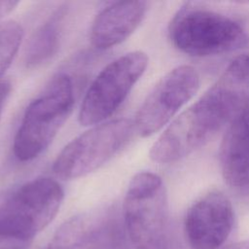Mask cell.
<instances>
[{"instance_id":"cell-1","label":"cell","mask_w":249,"mask_h":249,"mask_svg":"<svg viewBox=\"0 0 249 249\" xmlns=\"http://www.w3.org/2000/svg\"><path fill=\"white\" fill-rule=\"evenodd\" d=\"M249 54L235 56L194 104L182 112L150 150L158 163H171L189 156L211 140L228 123L247 108Z\"/></svg>"},{"instance_id":"cell-2","label":"cell","mask_w":249,"mask_h":249,"mask_svg":"<svg viewBox=\"0 0 249 249\" xmlns=\"http://www.w3.org/2000/svg\"><path fill=\"white\" fill-rule=\"evenodd\" d=\"M74 101L71 78L64 73L53 76L25 109L13 142L15 157L30 161L43 154L70 116Z\"/></svg>"},{"instance_id":"cell-3","label":"cell","mask_w":249,"mask_h":249,"mask_svg":"<svg viewBox=\"0 0 249 249\" xmlns=\"http://www.w3.org/2000/svg\"><path fill=\"white\" fill-rule=\"evenodd\" d=\"M123 220L134 249H168L170 230L167 193L161 178L142 171L127 187Z\"/></svg>"},{"instance_id":"cell-4","label":"cell","mask_w":249,"mask_h":249,"mask_svg":"<svg viewBox=\"0 0 249 249\" xmlns=\"http://www.w3.org/2000/svg\"><path fill=\"white\" fill-rule=\"evenodd\" d=\"M168 35L180 52L199 57L235 51L247 38L232 18L194 3L185 4L174 15Z\"/></svg>"},{"instance_id":"cell-5","label":"cell","mask_w":249,"mask_h":249,"mask_svg":"<svg viewBox=\"0 0 249 249\" xmlns=\"http://www.w3.org/2000/svg\"><path fill=\"white\" fill-rule=\"evenodd\" d=\"M135 132L133 121L122 118L91 126L72 139L56 156L53 173L61 179L84 177L106 163Z\"/></svg>"},{"instance_id":"cell-6","label":"cell","mask_w":249,"mask_h":249,"mask_svg":"<svg viewBox=\"0 0 249 249\" xmlns=\"http://www.w3.org/2000/svg\"><path fill=\"white\" fill-rule=\"evenodd\" d=\"M63 197V189L53 178L24 183L0 205V230L32 241L54 219Z\"/></svg>"},{"instance_id":"cell-7","label":"cell","mask_w":249,"mask_h":249,"mask_svg":"<svg viewBox=\"0 0 249 249\" xmlns=\"http://www.w3.org/2000/svg\"><path fill=\"white\" fill-rule=\"evenodd\" d=\"M147 66L148 56L141 51L124 53L104 66L84 96L79 123L84 126L104 123L125 100Z\"/></svg>"},{"instance_id":"cell-8","label":"cell","mask_w":249,"mask_h":249,"mask_svg":"<svg viewBox=\"0 0 249 249\" xmlns=\"http://www.w3.org/2000/svg\"><path fill=\"white\" fill-rule=\"evenodd\" d=\"M199 76L190 65L166 73L144 99L133 121L135 132L148 137L159 131L197 91Z\"/></svg>"},{"instance_id":"cell-9","label":"cell","mask_w":249,"mask_h":249,"mask_svg":"<svg viewBox=\"0 0 249 249\" xmlns=\"http://www.w3.org/2000/svg\"><path fill=\"white\" fill-rule=\"evenodd\" d=\"M234 211L231 200L223 193L210 192L188 209L184 231L192 249H220L231 235Z\"/></svg>"},{"instance_id":"cell-10","label":"cell","mask_w":249,"mask_h":249,"mask_svg":"<svg viewBox=\"0 0 249 249\" xmlns=\"http://www.w3.org/2000/svg\"><path fill=\"white\" fill-rule=\"evenodd\" d=\"M147 9L145 1H119L105 7L91 24V45L104 51L123 43L140 25Z\"/></svg>"},{"instance_id":"cell-11","label":"cell","mask_w":249,"mask_h":249,"mask_svg":"<svg viewBox=\"0 0 249 249\" xmlns=\"http://www.w3.org/2000/svg\"><path fill=\"white\" fill-rule=\"evenodd\" d=\"M220 166L228 185L249 186V109L245 108L231 123L220 147Z\"/></svg>"},{"instance_id":"cell-12","label":"cell","mask_w":249,"mask_h":249,"mask_svg":"<svg viewBox=\"0 0 249 249\" xmlns=\"http://www.w3.org/2000/svg\"><path fill=\"white\" fill-rule=\"evenodd\" d=\"M67 10L66 5L60 6L33 32L24 56L28 68L38 67L55 55L60 46Z\"/></svg>"},{"instance_id":"cell-13","label":"cell","mask_w":249,"mask_h":249,"mask_svg":"<svg viewBox=\"0 0 249 249\" xmlns=\"http://www.w3.org/2000/svg\"><path fill=\"white\" fill-rule=\"evenodd\" d=\"M96 221L77 215L65 221L48 245L50 249H89Z\"/></svg>"},{"instance_id":"cell-14","label":"cell","mask_w":249,"mask_h":249,"mask_svg":"<svg viewBox=\"0 0 249 249\" xmlns=\"http://www.w3.org/2000/svg\"><path fill=\"white\" fill-rule=\"evenodd\" d=\"M23 38L22 26L15 20L0 22V82L12 64Z\"/></svg>"},{"instance_id":"cell-15","label":"cell","mask_w":249,"mask_h":249,"mask_svg":"<svg viewBox=\"0 0 249 249\" xmlns=\"http://www.w3.org/2000/svg\"><path fill=\"white\" fill-rule=\"evenodd\" d=\"M31 241L0 230V249H27Z\"/></svg>"},{"instance_id":"cell-16","label":"cell","mask_w":249,"mask_h":249,"mask_svg":"<svg viewBox=\"0 0 249 249\" xmlns=\"http://www.w3.org/2000/svg\"><path fill=\"white\" fill-rule=\"evenodd\" d=\"M11 91V84L7 80H2L0 82V121L2 118L4 106L6 103V100L10 94Z\"/></svg>"},{"instance_id":"cell-17","label":"cell","mask_w":249,"mask_h":249,"mask_svg":"<svg viewBox=\"0 0 249 249\" xmlns=\"http://www.w3.org/2000/svg\"><path fill=\"white\" fill-rule=\"evenodd\" d=\"M18 5L17 1H0V19L14 11Z\"/></svg>"},{"instance_id":"cell-18","label":"cell","mask_w":249,"mask_h":249,"mask_svg":"<svg viewBox=\"0 0 249 249\" xmlns=\"http://www.w3.org/2000/svg\"><path fill=\"white\" fill-rule=\"evenodd\" d=\"M220 249H249V239H244L224 245Z\"/></svg>"}]
</instances>
